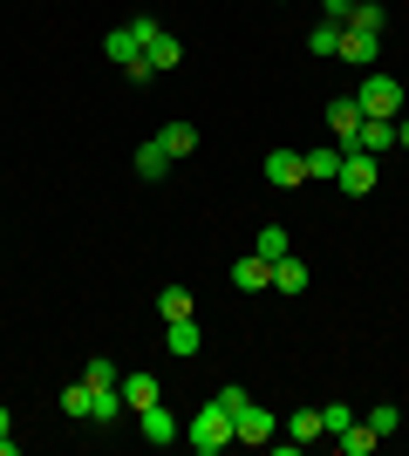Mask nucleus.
<instances>
[{
	"instance_id": "f257e3e1",
	"label": "nucleus",
	"mask_w": 409,
	"mask_h": 456,
	"mask_svg": "<svg viewBox=\"0 0 409 456\" xmlns=\"http://www.w3.org/2000/svg\"><path fill=\"white\" fill-rule=\"evenodd\" d=\"M184 443H192L198 456H218V450H233V409L225 402H205L192 422H184Z\"/></svg>"
},
{
	"instance_id": "f03ea898",
	"label": "nucleus",
	"mask_w": 409,
	"mask_h": 456,
	"mask_svg": "<svg viewBox=\"0 0 409 456\" xmlns=\"http://www.w3.org/2000/svg\"><path fill=\"white\" fill-rule=\"evenodd\" d=\"M355 102H362V116H382V123H396V116L409 110V89L396 76H382V69H369L362 76V89H355Z\"/></svg>"
},
{
	"instance_id": "7ed1b4c3",
	"label": "nucleus",
	"mask_w": 409,
	"mask_h": 456,
	"mask_svg": "<svg viewBox=\"0 0 409 456\" xmlns=\"http://www.w3.org/2000/svg\"><path fill=\"white\" fill-rule=\"evenodd\" d=\"M375 177H382V164H375L369 151H348V157H341V171H334V184L348 191V198H369Z\"/></svg>"
},
{
	"instance_id": "20e7f679",
	"label": "nucleus",
	"mask_w": 409,
	"mask_h": 456,
	"mask_svg": "<svg viewBox=\"0 0 409 456\" xmlns=\"http://www.w3.org/2000/svg\"><path fill=\"white\" fill-rule=\"evenodd\" d=\"M273 429H280V422H273L253 395H246V402L233 409V443H253V450H259V443H273Z\"/></svg>"
},
{
	"instance_id": "39448f33",
	"label": "nucleus",
	"mask_w": 409,
	"mask_h": 456,
	"mask_svg": "<svg viewBox=\"0 0 409 456\" xmlns=\"http://www.w3.org/2000/svg\"><path fill=\"white\" fill-rule=\"evenodd\" d=\"M136 429H143V443H151V450H164V443H177V436H184V429H177V416L164 409V402H151V409L136 416Z\"/></svg>"
},
{
	"instance_id": "423d86ee",
	"label": "nucleus",
	"mask_w": 409,
	"mask_h": 456,
	"mask_svg": "<svg viewBox=\"0 0 409 456\" xmlns=\"http://www.w3.org/2000/svg\"><path fill=\"white\" fill-rule=\"evenodd\" d=\"M130 164H136V177H143V184H157V177H171V164H177V157L164 151L157 136H143V143H136V157H130Z\"/></svg>"
},
{
	"instance_id": "0eeeda50",
	"label": "nucleus",
	"mask_w": 409,
	"mask_h": 456,
	"mask_svg": "<svg viewBox=\"0 0 409 456\" xmlns=\"http://www.w3.org/2000/svg\"><path fill=\"white\" fill-rule=\"evenodd\" d=\"M266 184H280V191L307 184V157H300V151H273L266 157Z\"/></svg>"
},
{
	"instance_id": "6e6552de",
	"label": "nucleus",
	"mask_w": 409,
	"mask_h": 456,
	"mask_svg": "<svg viewBox=\"0 0 409 456\" xmlns=\"http://www.w3.org/2000/svg\"><path fill=\"white\" fill-rule=\"evenodd\" d=\"M233 286H239V293H266V286H273V259H259V252L233 259Z\"/></svg>"
},
{
	"instance_id": "1a4fd4ad",
	"label": "nucleus",
	"mask_w": 409,
	"mask_h": 456,
	"mask_svg": "<svg viewBox=\"0 0 409 456\" xmlns=\"http://www.w3.org/2000/svg\"><path fill=\"white\" fill-rule=\"evenodd\" d=\"M355 143L369 157H389L396 151V123H382V116H362V130H355Z\"/></svg>"
},
{
	"instance_id": "9d476101",
	"label": "nucleus",
	"mask_w": 409,
	"mask_h": 456,
	"mask_svg": "<svg viewBox=\"0 0 409 456\" xmlns=\"http://www.w3.org/2000/svg\"><path fill=\"white\" fill-rule=\"evenodd\" d=\"M164 327H171V334H164V347H171L177 362H192L198 341H205V334H198V314H184V321H164Z\"/></svg>"
},
{
	"instance_id": "9b49d317",
	"label": "nucleus",
	"mask_w": 409,
	"mask_h": 456,
	"mask_svg": "<svg viewBox=\"0 0 409 456\" xmlns=\"http://www.w3.org/2000/svg\"><path fill=\"white\" fill-rule=\"evenodd\" d=\"M117 388H123V409H136V416H143V409H151V402H164V388H157L151 375H123Z\"/></svg>"
},
{
	"instance_id": "f8f14e48",
	"label": "nucleus",
	"mask_w": 409,
	"mask_h": 456,
	"mask_svg": "<svg viewBox=\"0 0 409 456\" xmlns=\"http://www.w3.org/2000/svg\"><path fill=\"white\" fill-rule=\"evenodd\" d=\"M334 61H355V69H369V61H375V35H362V28H341V48H334Z\"/></svg>"
},
{
	"instance_id": "ddd939ff",
	"label": "nucleus",
	"mask_w": 409,
	"mask_h": 456,
	"mask_svg": "<svg viewBox=\"0 0 409 456\" xmlns=\"http://www.w3.org/2000/svg\"><path fill=\"white\" fill-rule=\"evenodd\" d=\"M102 55L117 61V69H123V61H130V55H143V41H136V28H130V20H123V28H110V35H102Z\"/></svg>"
},
{
	"instance_id": "4468645a",
	"label": "nucleus",
	"mask_w": 409,
	"mask_h": 456,
	"mask_svg": "<svg viewBox=\"0 0 409 456\" xmlns=\"http://www.w3.org/2000/svg\"><path fill=\"white\" fill-rule=\"evenodd\" d=\"M143 55H151V69H157V76H164V69H177V61H184V41H177V35H164V28H157V35H151V48H143Z\"/></svg>"
},
{
	"instance_id": "2eb2a0df",
	"label": "nucleus",
	"mask_w": 409,
	"mask_h": 456,
	"mask_svg": "<svg viewBox=\"0 0 409 456\" xmlns=\"http://www.w3.org/2000/svg\"><path fill=\"white\" fill-rule=\"evenodd\" d=\"M287 436L300 443V450H307L314 436H328V422H321V409H293V416H287Z\"/></svg>"
},
{
	"instance_id": "dca6fc26",
	"label": "nucleus",
	"mask_w": 409,
	"mask_h": 456,
	"mask_svg": "<svg viewBox=\"0 0 409 456\" xmlns=\"http://www.w3.org/2000/svg\"><path fill=\"white\" fill-rule=\"evenodd\" d=\"M273 286H280V293H307V259H273Z\"/></svg>"
},
{
	"instance_id": "f3484780",
	"label": "nucleus",
	"mask_w": 409,
	"mask_h": 456,
	"mask_svg": "<svg viewBox=\"0 0 409 456\" xmlns=\"http://www.w3.org/2000/svg\"><path fill=\"white\" fill-rule=\"evenodd\" d=\"M334 443H341V456H369V450H375V443H382V436H375L369 422L355 416V422H348V429H341V436H334Z\"/></svg>"
},
{
	"instance_id": "a211bd4d",
	"label": "nucleus",
	"mask_w": 409,
	"mask_h": 456,
	"mask_svg": "<svg viewBox=\"0 0 409 456\" xmlns=\"http://www.w3.org/2000/svg\"><path fill=\"white\" fill-rule=\"evenodd\" d=\"M300 157H307V184H334V171H341V151H334V143L328 151H300Z\"/></svg>"
},
{
	"instance_id": "6ab92c4d",
	"label": "nucleus",
	"mask_w": 409,
	"mask_h": 456,
	"mask_svg": "<svg viewBox=\"0 0 409 456\" xmlns=\"http://www.w3.org/2000/svg\"><path fill=\"white\" fill-rule=\"evenodd\" d=\"M348 28H362V35H382V28H389V7H382V0H355Z\"/></svg>"
},
{
	"instance_id": "aec40b11",
	"label": "nucleus",
	"mask_w": 409,
	"mask_h": 456,
	"mask_svg": "<svg viewBox=\"0 0 409 456\" xmlns=\"http://www.w3.org/2000/svg\"><path fill=\"white\" fill-rule=\"evenodd\" d=\"M61 416L89 422V416H96V388H89V381H76V388H61Z\"/></svg>"
},
{
	"instance_id": "412c9836",
	"label": "nucleus",
	"mask_w": 409,
	"mask_h": 456,
	"mask_svg": "<svg viewBox=\"0 0 409 456\" xmlns=\"http://www.w3.org/2000/svg\"><path fill=\"white\" fill-rule=\"evenodd\" d=\"M157 143H164L171 157H192V151H198V130H192V123H164V130H157Z\"/></svg>"
},
{
	"instance_id": "4be33fe9",
	"label": "nucleus",
	"mask_w": 409,
	"mask_h": 456,
	"mask_svg": "<svg viewBox=\"0 0 409 456\" xmlns=\"http://www.w3.org/2000/svg\"><path fill=\"white\" fill-rule=\"evenodd\" d=\"M157 314H164V321H184V314H198V306H192V286H164V293H157Z\"/></svg>"
},
{
	"instance_id": "5701e85b",
	"label": "nucleus",
	"mask_w": 409,
	"mask_h": 456,
	"mask_svg": "<svg viewBox=\"0 0 409 456\" xmlns=\"http://www.w3.org/2000/svg\"><path fill=\"white\" fill-rule=\"evenodd\" d=\"M307 48H314V55H334V48H341V20H314Z\"/></svg>"
},
{
	"instance_id": "b1692460",
	"label": "nucleus",
	"mask_w": 409,
	"mask_h": 456,
	"mask_svg": "<svg viewBox=\"0 0 409 456\" xmlns=\"http://www.w3.org/2000/svg\"><path fill=\"white\" fill-rule=\"evenodd\" d=\"M362 422H369L375 436H396V422H403V409H396V402H375V409H369Z\"/></svg>"
},
{
	"instance_id": "393cba45",
	"label": "nucleus",
	"mask_w": 409,
	"mask_h": 456,
	"mask_svg": "<svg viewBox=\"0 0 409 456\" xmlns=\"http://www.w3.org/2000/svg\"><path fill=\"white\" fill-rule=\"evenodd\" d=\"M287 225H259V259H287Z\"/></svg>"
},
{
	"instance_id": "a878e982",
	"label": "nucleus",
	"mask_w": 409,
	"mask_h": 456,
	"mask_svg": "<svg viewBox=\"0 0 409 456\" xmlns=\"http://www.w3.org/2000/svg\"><path fill=\"white\" fill-rule=\"evenodd\" d=\"M82 381H89V388H117V362H110V354H96V362H89V375H82Z\"/></svg>"
},
{
	"instance_id": "bb28decb",
	"label": "nucleus",
	"mask_w": 409,
	"mask_h": 456,
	"mask_svg": "<svg viewBox=\"0 0 409 456\" xmlns=\"http://www.w3.org/2000/svg\"><path fill=\"white\" fill-rule=\"evenodd\" d=\"M123 416V388H96V416L89 422H117Z\"/></svg>"
},
{
	"instance_id": "cd10ccee",
	"label": "nucleus",
	"mask_w": 409,
	"mask_h": 456,
	"mask_svg": "<svg viewBox=\"0 0 409 456\" xmlns=\"http://www.w3.org/2000/svg\"><path fill=\"white\" fill-rule=\"evenodd\" d=\"M321 422H328V436H341V429L355 422V409H348V402H328V409H321Z\"/></svg>"
},
{
	"instance_id": "c85d7f7f",
	"label": "nucleus",
	"mask_w": 409,
	"mask_h": 456,
	"mask_svg": "<svg viewBox=\"0 0 409 456\" xmlns=\"http://www.w3.org/2000/svg\"><path fill=\"white\" fill-rule=\"evenodd\" d=\"M348 14H355V0H321V20H341V28H348Z\"/></svg>"
},
{
	"instance_id": "c756f323",
	"label": "nucleus",
	"mask_w": 409,
	"mask_h": 456,
	"mask_svg": "<svg viewBox=\"0 0 409 456\" xmlns=\"http://www.w3.org/2000/svg\"><path fill=\"white\" fill-rule=\"evenodd\" d=\"M123 76H130V82H151L157 69H151V55H130V61H123Z\"/></svg>"
},
{
	"instance_id": "7c9ffc66",
	"label": "nucleus",
	"mask_w": 409,
	"mask_h": 456,
	"mask_svg": "<svg viewBox=\"0 0 409 456\" xmlns=\"http://www.w3.org/2000/svg\"><path fill=\"white\" fill-rule=\"evenodd\" d=\"M396 151H409V110L396 116Z\"/></svg>"
}]
</instances>
